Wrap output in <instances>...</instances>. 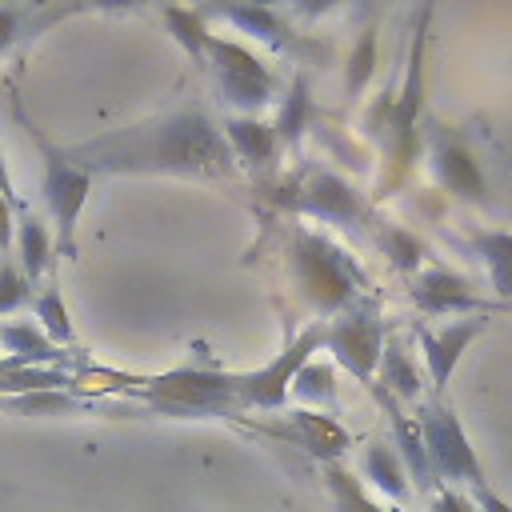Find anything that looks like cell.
<instances>
[{
  "label": "cell",
  "instance_id": "1",
  "mask_svg": "<svg viewBox=\"0 0 512 512\" xmlns=\"http://www.w3.org/2000/svg\"><path fill=\"white\" fill-rule=\"evenodd\" d=\"M80 172H180V176H232L224 136L200 112H172L124 132L96 136L64 148Z\"/></svg>",
  "mask_w": 512,
  "mask_h": 512
},
{
  "label": "cell",
  "instance_id": "2",
  "mask_svg": "<svg viewBox=\"0 0 512 512\" xmlns=\"http://www.w3.org/2000/svg\"><path fill=\"white\" fill-rule=\"evenodd\" d=\"M32 136H36L40 156H44V184H40V192H44V204H48V212H52V220H56V240H52V248H60V256L72 260V256H76V220H80V208H84V200H88L92 176L80 172V168L64 156V148H52L36 128H32Z\"/></svg>",
  "mask_w": 512,
  "mask_h": 512
},
{
  "label": "cell",
  "instance_id": "3",
  "mask_svg": "<svg viewBox=\"0 0 512 512\" xmlns=\"http://www.w3.org/2000/svg\"><path fill=\"white\" fill-rule=\"evenodd\" d=\"M424 428H428L424 444H428L432 460H436L448 476H468L472 484H484V480H480V468H476V460H472V452H468V444H464V436H460V428H456V420H452V412H444L440 404H432Z\"/></svg>",
  "mask_w": 512,
  "mask_h": 512
},
{
  "label": "cell",
  "instance_id": "4",
  "mask_svg": "<svg viewBox=\"0 0 512 512\" xmlns=\"http://www.w3.org/2000/svg\"><path fill=\"white\" fill-rule=\"evenodd\" d=\"M76 8H48V4H0V56L32 40L36 32L52 28L56 20L72 16Z\"/></svg>",
  "mask_w": 512,
  "mask_h": 512
},
{
  "label": "cell",
  "instance_id": "5",
  "mask_svg": "<svg viewBox=\"0 0 512 512\" xmlns=\"http://www.w3.org/2000/svg\"><path fill=\"white\" fill-rule=\"evenodd\" d=\"M0 344H4L0 352H8L0 372L4 368H48V360L60 356V348L36 324H0Z\"/></svg>",
  "mask_w": 512,
  "mask_h": 512
},
{
  "label": "cell",
  "instance_id": "6",
  "mask_svg": "<svg viewBox=\"0 0 512 512\" xmlns=\"http://www.w3.org/2000/svg\"><path fill=\"white\" fill-rule=\"evenodd\" d=\"M20 212V228H16V264H20V272L28 276V284L36 288V280L48 272V264H52V236H48V228H44V220L40 216H32L24 204L16 208Z\"/></svg>",
  "mask_w": 512,
  "mask_h": 512
},
{
  "label": "cell",
  "instance_id": "7",
  "mask_svg": "<svg viewBox=\"0 0 512 512\" xmlns=\"http://www.w3.org/2000/svg\"><path fill=\"white\" fill-rule=\"evenodd\" d=\"M484 328V320H468V324H452L444 336H432V332H424V356H428V368H432V384L440 388L448 376H452V368H456V356H460V348L476 336Z\"/></svg>",
  "mask_w": 512,
  "mask_h": 512
},
{
  "label": "cell",
  "instance_id": "8",
  "mask_svg": "<svg viewBox=\"0 0 512 512\" xmlns=\"http://www.w3.org/2000/svg\"><path fill=\"white\" fill-rule=\"evenodd\" d=\"M436 168L444 172V180L452 184V188H460L464 196H480V176H476V168H472V156L464 152V148H456L452 140L444 144V140H436Z\"/></svg>",
  "mask_w": 512,
  "mask_h": 512
},
{
  "label": "cell",
  "instance_id": "9",
  "mask_svg": "<svg viewBox=\"0 0 512 512\" xmlns=\"http://www.w3.org/2000/svg\"><path fill=\"white\" fill-rule=\"evenodd\" d=\"M68 376L60 368H4L0 392L4 396H28V392H60Z\"/></svg>",
  "mask_w": 512,
  "mask_h": 512
},
{
  "label": "cell",
  "instance_id": "10",
  "mask_svg": "<svg viewBox=\"0 0 512 512\" xmlns=\"http://www.w3.org/2000/svg\"><path fill=\"white\" fill-rule=\"evenodd\" d=\"M32 308H36V320H40V332L52 340V344H72V320H68V308L60 300V292L48 284L32 296Z\"/></svg>",
  "mask_w": 512,
  "mask_h": 512
},
{
  "label": "cell",
  "instance_id": "11",
  "mask_svg": "<svg viewBox=\"0 0 512 512\" xmlns=\"http://www.w3.org/2000/svg\"><path fill=\"white\" fill-rule=\"evenodd\" d=\"M224 128H228L232 148H236L244 160L256 164V160H268V156H272V128L252 124V120H228Z\"/></svg>",
  "mask_w": 512,
  "mask_h": 512
},
{
  "label": "cell",
  "instance_id": "12",
  "mask_svg": "<svg viewBox=\"0 0 512 512\" xmlns=\"http://www.w3.org/2000/svg\"><path fill=\"white\" fill-rule=\"evenodd\" d=\"M32 296H36V288L28 284V276L20 272V264L12 256H0V316L28 308Z\"/></svg>",
  "mask_w": 512,
  "mask_h": 512
},
{
  "label": "cell",
  "instance_id": "13",
  "mask_svg": "<svg viewBox=\"0 0 512 512\" xmlns=\"http://www.w3.org/2000/svg\"><path fill=\"white\" fill-rule=\"evenodd\" d=\"M4 404H8V408H16V412H64V408H72V400H68V396H60V392H28V396H8Z\"/></svg>",
  "mask_w": 512,
  "mask_h": 512
},
{
  "label": "cell",
  "instance_id": "14",
  "mask_svg": "<svg viewBox=\"0 0 512 512\" xmlns=\"http://www.w3.org/2000/svg\"><path fill=\"white\" fill-rule=\"evenodd\" d=\"M0 256H12V204L0 196Z\"/></svg>",
  "mask_w": 512,
  "mask_h": 512
},
{
  "label": "cell",
  "instance_id": "15",
  "mask_svg": "<svg viewBox=\"0 0 512 512\" xmlns=\"http://www.w3.org/2000/svg\"><path fill=\"white\" fill-rule=\"evenodd\" d=\"M476 496H480L484 512H512V508H508V504H500V500H496V496H492V492H488L484 484H476Z\"/></svg>",
  "mask_w": 512,
  "mask_h": 512
},
{
  "label": "cell",
  "instance_id": "16",
  "mask_svg": "<svg viewBox=\"0 0 512 512\" xmlns=\"http://www.w3.org/2000/svg\"><path fill=\"white\" fill-rule=\"evenodd\" d=\"M0 196L12 204V208H20L24 200H16V192H12V180H8V168H4V160H0Z\"/></svg>",
  "mask_w": 512,
  "mask_h": 512
},
{
  "label": "cell",
  "instance_id": "17",
  "mask_svg": "<svg viewBox=\"0 0 512 512\" xmlns=\"http://www.w3.org/2000/svg\"><path fill=\"white\" fill-rule=\"evenodd\" d=\"M436 512H468V504L460 496H440L436 500Z\"/></svg>",
  "mask_w": 512,
  "mask_h": 512
},
{
  "label": "cell",
  "instance_id": "18",
  "mask_svg": "<svg viewBox=\"0 0 512 512\" xmlns=\"http://www.w3.org/2000/svg\"><path fill=\"white\" fill-rule=\"evenodd\" d=\"M0 364H4V352H0Z\"/></svg>",
  "mask_w": 512,
  "mask_h": 512
}]
</instances>
